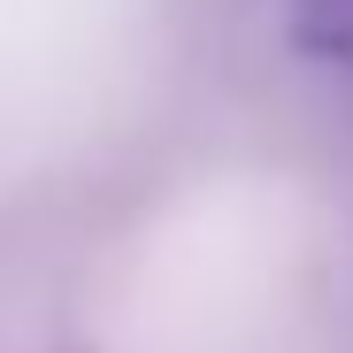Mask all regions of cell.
Here are the masks:
<instances>
[{
	"label": "cell",
	"instance_id": "1",
	"mask_svg": "<svg viewBox=\"0 0 353 353\" xmlns=\"http://www.w3.org/2000/svg\"><path fill=\"white\" fill-rule=\"evenodd\" d=\"M292 39L307 62L353 77V0H292Z\"/></svg>",
	"mask_w": 353,
	"mask_h": 353
}]
</instances>
